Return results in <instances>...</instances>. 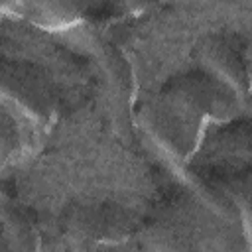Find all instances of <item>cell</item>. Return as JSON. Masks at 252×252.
Wrapping results in <instances>:
<instances>
[{
    "instance_id": "obj_1",
    "label": "cell",
    "mask_w": 252,
    "mask_h": 252,
    "mask_svg": "<svg viewBox=\"0 0 252 252\" xmlns=\"http://www.w3.org/2000/svg\"><path fill=\"white\" fill-rule=\"evenodd\" d=\"M146 244L152 252H246L240 209L211 183L183 189L154 213Z\"/></svg>"
},
{
    "instance_id": "obj_2",
    "label": "cell",
    "mask_w": 252,
    "mask_h": 252,
    "mask_svg": "<svg viewBox=\"0 0 252 252\" xmlns=\"http://www.w3.org/2000/svg\"><path fill=\"white\" fill-rule=\"evenodd\" d=\"M140 116L150 136L177 159H185L195 152L203 122L213 120L211 106L183 73L171 77L146 100Z\"/></svg>"
},
{
    "instance_id": "obj_3",
    "label": "cell",
    "mask_w": 252,
    "mask_h": 252,
    "mask_svg": "<svg viewBox=\"0 0 252 252\" xmlns=\"http://www.w3.org/2000/svg\"><path fill=\"white\" fill-rule=\"evenodd\" d=\"M63 226L73 238L104 244L128 238L134 230V219L128 209L114 201H85L67 209Z\"/></svg>"
},
{
    "instance_id": "obj_4",
    "label": "cell",
    "mask_w": 252,
    "mask_h": 252,
    "mask_svg": "<svg viewBox=\"0 0 252 252\" xmlns=\"http://www.w3.org/2000/svg\"><path fill=\"white\" fill-rule=\"evenodd\" d=\"M2 94L41 124L55 110V91L49 75L30 61H6L2 65Z\"/></svg>"
},
{
    "instance_id": "obj_5",
    "label": "cell",
    "mask_w": 252,
    "mask_h": 252,
    "mask_svg": "<svg viewBox=\"0 0 252 252\" xmlns=\"http://www.w3.org/2000/svg\"><path fill=\"white\" fill-rule=\"evenodd\" d=\"M199 67L211 71L226 85H230L240 96L250 93L252 67L246 63L242 53L222 35H207L195 47Z\"/></svg>"
},
{
    "instance_id": "obj_6",
    "label": "cell",
    "mask_w": 252,
    "mask_h": 252,
    "mask_svg": "<svg viewBox=\"0 0 252 252\" xmlns=\"http://www.w3.org/2000/svg\"><path fill=\"white\" fill-rule=\"evenodd\" d=\"M2 252H37L35 228L18 211H4Z\"/></svg>"
},
{
    "instance_id": "obj_7",
    "label": "cell",
    "mask_w": 252,
    "mask_h": 252,
    "mask_svg": "<svg viewBox=\"0 0 252 252\" xmlns=\"http://www.w3.org/2000/svg\"><path fill=\"white\" fill-rule=\"evenodd\" d=\"M250 91H252V73H250Z\"/></svg>"
}]
</instances>
